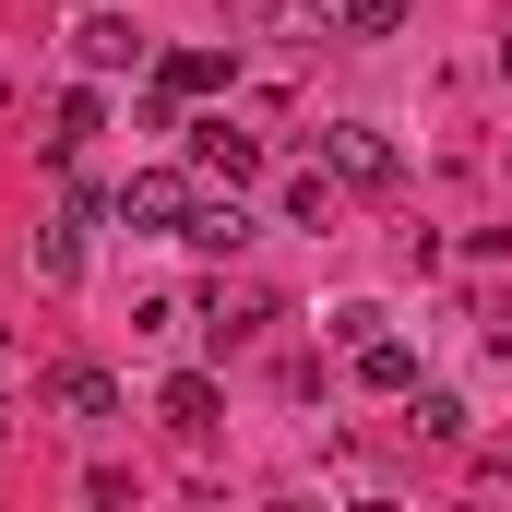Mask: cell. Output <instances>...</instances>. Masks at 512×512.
Wrapping results in <instances>:
<instances>
[{
  "instance_id": "cell-1",
  "label": "cell",
  "mask_w": 512,
  "mask_h": 512,
  "mask_svg": "<svg viewBox=\"0 0 512 512\" xmlns=\"http://www.w3.org/2000/svg\"><path fill=\"white\" fill-rule=\"evenodd\" d=\"M179 215H191V179H179V167H143V179L120 191V227H131V239H179Z\"/></svg>"
},
{
  "instance_id": "cell-2",
  "label": "cell",
  "mask_w": 512,
  "mask_h": 512,
  "mask_svg": "<svg viewBox=\"0 0 512 512\" xmlns=\"http://www.w3.org/2000/svg\"><path fill=\"white\" fill-rule=\"evenodd\" d=\"M322 155H334V179H346V191H393V131L334 120V131H322Z\"/></svg>"
},
{
  "instance_id": "cell-3",
  "label": "cell",
  "mask_w": 512,
  "mask_h": 512,
  "mask_svg": "<svg viewBox=\"0 0 512 512\" xmlns=\"http://www.w3.org/2000/svg\"><path fill=\"white\" fill-rule=\"evenodd\" d=\"M72 60H84V72H143V36H131V12H84V24H72Z\"/></svg>"
},
{
  "instance_id": "cell-4",
  "label": "cell",
  "mask_w": 512,
  "mask_h": 512,
  "mask_svg": "<svg viewBox=\"0 0 512 512\" xmlns=\"http://www.w3.org/2000/svg\"><path fill=\"white\" fill-rule=\"evenodd\" d=\"M48 393H60V417H72V429H108V417H120V382H108L96 358H72V370H48Z\"/></svg>"
},
{
  "instance_id": "cell-5",
  "label": "cell",
  "mask_w": 512,
  "mask_h": 512,
  "mask_svg": "<svg viewBox=\"0 0 512 512\" xmlns=\"http://www.w3.org/2000/svg\"><path fill=\"white\" fill-rule=\"evenodd\" d=\"M191 155H203V179H227V191L262 179V143H251V131H227V120H191Z\"/></svg>"
},
{
  "instance_id": "cell-6",
  "label": "cell",
  "mask_w": 512,
  "mask_h": 512,
  "mask_svg": "<svg viewBox=\"0 0 512 512\" xmlns=\"http://www.w3.org/2000/svg\"><path fill=\"white\" fill-rule=\"evenodd\" d=\"M179 239H191V251H239V239H251V215H239V191H227V203H203V191H191V215H179Z\"/></svg>"
},
{
  "instance_id": "cell-7",
  "label": "cell",
  "mask_w": 512,
  "mask_h": 512,
  "mask_svg": "<svg viewBox=\"0 0 512 512\" xmlns=\"http://www.w3.org/2000/svg\"><path fill=\"white\" fill-rule=\"evenodd\" d=\"M215 405H227V393L203 382V370H179V382H167V429H179V441H203V429H215Z\"/></svg>"
},
{
  "instance_id": "cell-8",
  "label": "cell",
  "mask_w": 512,
  "mask_h": 512,
  "mask_svg": "<svg viewBox=\"0 0 512 512\" xmlns=\"http://www.w3.org/2000/svg\"><path fill=\"white\" fill-rule=\"evenodd\" d=\"M405 417H417L429 441H465V393H441V382H405Z\"/></svg>"
},
{
  "instance_id": "cell-9",
  "label": "cell",
  "mask_w": 512,
  "mask_h": 512,
  "mask_svg": "<svg viewBox=\"0 0 512 512\" xmlns=\"http://www.w3.org/2000/svg\"><path fill=\"white\" fill-rule=\"evenodd\" d=\"M358 382H370V393H405V382H417V346L370 334V346H358Z\"/></svg>"
},
{
  "instance_id": "cell-10",
  "label": "cell",
  "mask_w": 512,
  "mask_h": 512,
  "mask_svg": "<svg viewBox=\"0 0 512 512\" xmlns=\"http://www.w3.org/2000/svg\"><path fill=\"white\" fill-rule=\"evenodd\" d=\"M96 131H108V96H96V84H72V96H60V131H48V143L72 155V143H96Z\"/></svg>"
},
{
  "instance_id": "cell-11",
  "label": "cell",
  "mask_w": 512,
  "mask_h": 512,
  "mask_svg": "<svg viewBox=\"0 0 512 512\" xmlns=\"http://www.w3.org/2000/svg\"><path fill=\"white\" fill-rule=\"evenodd\" d=\"M203 84H227V60H215V48H179V60H167V96H203Z\"/></svg>"
},
{
  "instance_id": "cell-12",
  "label": "cell",
  "mask_w": 512,
  "mask_h": 512,
  "mask_svg": "<svg viewBox=\"0 0 512 512\" xmlns=\"http://www.w3.org/2000/svg\"><path fill=\"white\" fill-rule=\"evenodd\" d=\"M286 215H298V227H334V191H322V167H298V179H286Z\"/></svg>"
},
{
  "instance_id": "cell-13",
  "label": "cell",
  "mask_w": 512,
  "mask_h": 512,
  "mask_svg": "<svg viewBox=\"0 0 512 512\" xmlns=\"http://www.w3.org/2000/svg\"><path fill=\"white\" fill-rule=\"evenodd\" d=\"M36 274H48V286H72V274H84V239H72V227H48V239H36Z\"/></svg>"
},
{
  "instance_id": "cell-14",
  "label": "cell",
  "mask_w": 512,
  "mask_h": 512,
  "mask_svg": "<svg viewBox=\"0 0 512 512\" xmlns=\"http://www.w3.org/2000/svg\"><path fill=\"white\" fill-rule=\"evenodd\" d=\"M346 36H405V0H346Z\"/></svg>"
},
{
  "instance_id": "cell-15",
  "label": "cell",
  "mask_w": 512,
  "mask_h": 512,
  "mask_svg": "<svg viewBox=\"0 0 512 512\" xmlns=\"http://www.w3.org/2000/svg\"><path fill=\"white\" fill-rule=\"evenodd\" d=\"M501 72H512V36H501Z\"/></svg>"
}]
</instances>
